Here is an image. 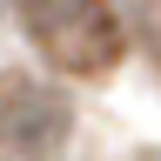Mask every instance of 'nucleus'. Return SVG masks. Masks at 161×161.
<instances>
[{
    "instance_id": "obj_1",
    "label": "nucleus",
    "mask_w": 161,
    "mask_h": 161,
    "mask_svg": "<svg viewBox=\"0 0 161 161\" xmlns=\"http://www.w3.org/2000/svg\"><path fill=\"white\" fill-rule=\"evenodd\" d=\"M20 27L60 74H108L121 60V20L108 0H14Z\"/></svg>"
},
{
    "instance_id": "obj_2",
    "label": "nucleus",
    "mask_w": 161,
    "mask_h": 161,
    "mask_svg": "<svg viewBox=\"0 0 161 161\" xmlns=\"http://www.w3.org/2000/svg\"><path fill=\"white\" fill-rule=\"evenodd\" d=\"M74 134V108L67 94L47 87V80H27V74H7L0 80V154L14 161H54Z\"/></svg>"
}]
</instances>
